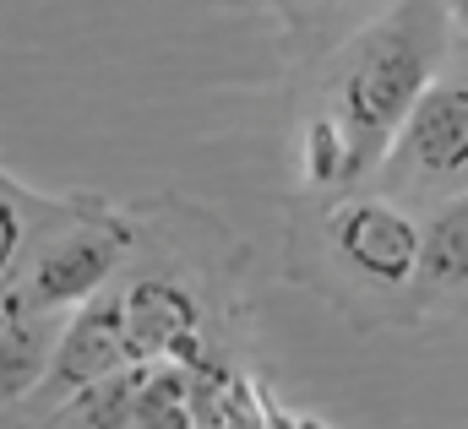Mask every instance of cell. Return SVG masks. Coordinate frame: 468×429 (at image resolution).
Listing matches in <instances>:
<instances>
[{
    "label": "cell",
    "mask_w": 468,
    "mask_h": 429,
    "mask_svg": "<svg viewBox=\"0 0 468 429\" xmlns=\"http://www.w3.org/2000/svg\"><path fill=\"white\" fill-rule=\"evenodd\" d=\"M0 429H22V424H11V419H0Z\"/></svg>",
    "instance_id": "17"
},
{
    "label": "cell",
    "mask_w": 468,
    "mask_h": 429,
    "mask_svg": "<svg viewBox=\"0 0 468 429\" xmlns=\"http://www.w3.org/2000/svg\"><path fill=\"white\" fill-rule=\"evenodd\" d=\"M272 429H327L322 419H305V413H278L272 408Z\"/></svg>",
    "instance_id": "15"
},
{
    "label": "cell",
    "mask_w": 468,
    "mask_h": 429,
    "mask_svg": "<svg viewBox=\"0 0 468 429\" xmlns=\"http://www.w3.org/2000/svg\"><path fill=\"white\" fill-rule=\"evenodd\" d=\"M305 174L316 180V185H327V180H344L354 174V147H349V131L333 120V114H322V120H311L305 125Z\"/></svg>",
    "instance_id": "12"
},
{
    "label": "cell",
    "mask_w": 468,
    "mask_h": 429,
    "mask_svg": "<svg viewBox=\"0 0 468 429\" xmlns=\"http://www.w3.org/2000/svg\"><path fill=\"white\" fill-rule=\"evenodd\" d=\"M441 11H447V27L468 44V0H441Z\"/></svg>",
    "instance_id": "14"
},
{
    "label": "cell",
    "mask_w": 468,
    "mask_h": 429,
    "mask_svg": "<svg viewBox=\"0 0 468 429\" xmlns=\"http://www.w3.org/2000/svg\"><path fill=\"white\" fill-rule=\"evenodd\" d=\"M142 370L147 364H125L115 375L82 386L77 397H66V429H136V397H142Z\"/></svg>",
    "instance_id": "7"
},
{
    "label": "cell",
    "mask_w": 468,
    "mask_h": 429,
    "mask_svg": "<svg viewBox=\"0 0 468 429\" xmlns=\"http://www.w3.org/2000/svg\"><path fill=\"white\" fill-rule=\"evenodd\" d=\"M202 413L213 429H272V408L261 403V392L234 375H213L202 386Z\"/></svg>",
    "instance_id": "11"
},
{
    "label": "cell",
    "mask_w": 468,
    "mask_h": 429,
    "mask_svg": "<svg viewBox=\"0 0 468 429\" xmlns=\"http://www.w3.org/2000/svg\"><path fill=\"white\" fill-rule=\"evenodd\" d=\"M125 364H131V348H125V299H88L77 310V321L66 326L44 386L55 397H77L82 386L115 375Z\"/></svg>",
    "instance_id": "4"
},
{
    "label": "cell",
    "mask_w": 468,
    "mask_h": 429,
    "mask_svg": "<svg viewBox=\"0 0 468 429\" xmlns=\"http://www.w3.org/2000/svg\"><path fill=\"white\" fill-rule=\"evenodd\" d=\"M447 16V11H441ZM441 16L431 0H403L387 22H376L349 60L338 66L333 88V120L349 131L354 169L376 163L387 141L403 131L409 109L436 82V55H441Z\"/></svg>",
    "instance_id": "1"
},
{
    "label": "cell",
    "mask_w": 468,
    "mask_h": 429,
    "mask_svg": "<svg viewBox=\"0 0 468 429\" xmlns=\"http://www.w3.org/2000/svg\"><path fill=\"white\" fill-rule=\"evenodd\" d=\"M136 429H197L191 408V381L186 370H142V397H136Z\"/></svg>",
    "instance_id": "10"
},
{
    "label": "cell",
    "mask_w": 468,
    "mask_h": 429,
    "mask_svg": "<svg viewBox=\"0 0 468 429\" xmlns=\"http://www.w3.org/2000/svg\"><path fill=\"white\" fill-rule=\"evenodd\" d=\"M120 245L104 234H71L60 245H49L38 261H33V305L38 310H66V305H82L104 288V277L115 272Z\"/></svg>",
    "instance_id": "6"
},
{
    "label": "cell",
    "mask_w": 468,
    "mask_h": 429,
    "mask_svg": "<svg viewBox=\"0 0 468 429\" xmlns=\"http://www.w3.org/2000/svg\"><path fill=\"white\" fill-rule=\"evenodd\" d=\"M16 245H22V223H16V213L0 202V272L11 267V256H16Z\"/></svg>",
    "instance_id": "13"
},
{
    "label": "cell",
    "mask_w": 468,
    "mask_h": 429,
    "mask_svg": "<svg viewBox=\"0 0 468 429\" xmlns=\"http://www.w3.org/2000/svg\"><path fill=\"white\" fill-rule=\"evenodd\" d=\"M55 364V348H49V326H5L0 331V403L33 392Z\"/></svg>",
    "instance_id": "9"
},
{
    "label": "cell",
    "mask_w": 468,
    "mask_h": 429,
    "mask_svg": "<svg viewBox=\"0 0 468 429\" xmlns=\"http://www.w3.org/2000/svg\"><path fill=\"white\" fill-rule=\"evenodd\" d=\"M125 348L131 364L175 359V364H202L197 353V299L164 277H147L125 294Z\"/></svg>",
    "instance_id": "5"
},
{
    "label": "cell",
    "mask_w": 468,
    "mask_h": 429,
    "mask_svg": "<svg viewBox=\"0 0 468 429\" xmlns=\"http://www.w3.org/2000/svg\"><path fill=\"white\" fill-rule=\"evenodd\" d=\"M333 245L359 277L398 288L409 277H420L425 267V234L420 223L387 202H349L333 213Z\"/></svg>",
    "instance_id": "2"
},
{
    "label": "cell",
    "mask_w": 468,
    "mask_h": 429,
    "mask_svg": "<svg viewBox=\"0 0 468 429\" xmlns=\"http://www.w3.org/2000/svg\"><path fill=\"white\" fill-rule=\"evenodd\" d=\"M11 310H16V305H5V299H0V331L11 326Z\"/></svg>",
    "instance_id": "16"
},
{
    "label": "cell",
    "mask_w": 468,
    "mask_h": 429,
    "mask_svg": "<svg viewBox=\"0 0 468 429\" xmlns=\"http://www.w3.org/2000/svg\"><path fill=\"white\" fill-rule=\"evenodd\" d=\"M425 283L436 288H452V283H468V191L452 196L441 213L431 217L425 228V267H420Z\"/></svg>",
    "instance_id": "8"
},
{
    "label": "cell",
    "mask_w": 468,
    "mask_h": 429,
    "mask_svg": "<svg viewBox=\"0 0 468 429\" xmlns=\"http://www.w3.org/2000/svg\"><path fill=\"white\" fill-rule=\"evenodd\" d=\"M403 163L420 180H452L468 169V82H431L398 131Z\"/></svg>",
    "instance_id": "3"
}]
</instances>
